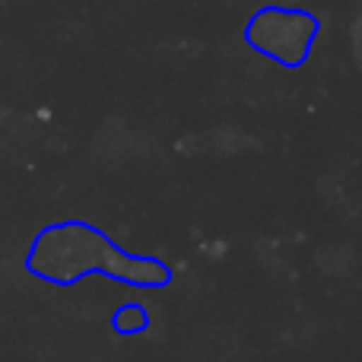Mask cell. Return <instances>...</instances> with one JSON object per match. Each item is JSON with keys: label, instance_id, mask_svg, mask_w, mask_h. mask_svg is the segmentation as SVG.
I'll list each match as a JSON object with an SVG mask.
<instances>
[{"label": "cell", "instance_id": "cell-1", "mask_svg": "<svg viewBox=\"0 0 362 362\" xmlns=\"http://www.w3.org/2000/svg\"><path fill=\"white\" fill-rule=\"evenodd\" d=\"M23 270L51 286H76L86 276H108L124 286L165 289L175 280L169 261L124 251L105 229L86 219H57L38 229L23 257Z\"/></svg>", "mask_w": 362, "mask_h": 362}, {"label": "cell", "instance_id": "cell-2", "mask_svg": "<svg viewBox=\"0 0 362 362\" xmlns=\"http://www.w3.org/2000/svg\"><path fill=\"white\" fill-rule=\"evenodd\" d=\"M321 35L318 13L302 10V6L267 4L257 6L245 23V45L255 54L274 61L283 70H299L308 64L312 48Z\"/></svg>", "mask_w": 362, "mask_h": 362}, {"label": "cell", "instance_id": "cell-3", "mask_svg": "<svg viewBox=\"0 0 362 362\" xmlns=\"http://www.w3.org/2000/svg\"><path fill=\"white\" fill-rule=\"evenodd\" d=\"M112 331L118 337H140V334L150 331V308L144 302H121L118 308L112 312Z\"/></svg>", "mask_w": 362, "mask_h": 362}]
</instances>
